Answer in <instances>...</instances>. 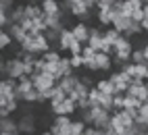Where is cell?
<instances>
[{"label":"cell","mask_w":148,"mask_h":135,"mask_svg":"<svg viewBox=\"0 0 148 135\" xmlns=\"http://www.w3.org/2000/svg\"><path fill=\"white\" fill-rule=\"evenodd\" d=\"M0 69H2V79H21V77H25V62L15 58V56H11L8 60L2 58V62H0Z\"/></svg>","instance_id":"obj_1"},{"label":"cell","mask_w":148,"mask_h":135,"mask_svg":"<svg viewBox=\"0 0 148 135\" xmlns=\"http://www.w3.org/2000/svg\"><path fill=\"white\" fill-rule=\"evenodd\" d=\"M32 81H34V88L38 90V92H46V90H50V88H54V85L58 83L56 81V77H52V75H48V73H42V75H32Z\"/></svg>","instance_id":"obj_2"},{"label":"cell","mask_w":148,"mask_h":135,"mask_svg":"<svg viewBox=\"0 0 148 135\" xmlns=\"http://www.w3.org/2000/svg\"><path fill=\"white\" fill-rule=\"evenodd\" d=\"M17 123H19V133L21 135H34L36 133V117L32 112H23L17 119Z\"/></svg>","instance_id":"obj_3"},{"label":"cell","mask_w":148,"mask_h":135,"mask_svg":"<svg viewBox=\"0 0 148 135\" xmlns=\"http://www.w3.org/2000/svg\"><path fill=\"white\" fill-rule=\"evenodd\" d=\"M90 29H92V25L90 23H82V21H77L73 27H71V31H73V37L79 44L88 46V42H90Z\"/></svg>","instance_id":"obj_4"},{"label":"cell","mask_w":148,"mask_h":135,"mask_svg":"<svg viewBox=\"0 0 148 135\" xmlns=\"http://www.w3.org/2000/svg\"><path fill=\"white\" fill-rule=\"evenodd\" d=\"M77 85H79V75H77V73H75V75H69V77H63V79L58 81V88L67 94V98L75 92Z\"/></svg>","instance_id":"obj_5"},{"label":"cell","mask_w":148,"mask_h":135,"mask_svg":"<svg viewBox=\"0 0 148 135\" xmlns=\"http://www.w3.org/2000/svg\"><path fill=\"white\" fill-rule=\"evenodd\" d=\"M17 88H19V81L17 79H2V81H0V96L13 100L15 94H17Z\"/></svg>","instance_id":"obj_6"},{"label":"cell","mask_w":148,"mask_h":135,"mask_svg":"<svg viewBox=\"0 0 148 135\" xmlns=\"http://www.w3.org/2000/svg\"><path fill=\"white\" fill-rule=\"evenodd\" d=\"M127 94H130V96H136V98L140 100L142 104H144V102H148V88H146V81H138V83L130 85Z\"/></svg>","instance_id":"obj_7"},{"label":"cell","mask_w":148,"mask_h":135,"mask_svg":"<svg viewBox=\"0 0 148 135\" xmlns=\"http://www.w3.org/2000/svg\"><path fill=\"white\" fill-rule=\"evenodd\" d=\"M96 64H98V69H100V73H113V56L111 54H104V52H98L96 54Z\"/></svg>","instance_id":"obj_8"},{"label":"cell","mask_w":148,"mask_h":135,"mask_svg":"<svg viewBox=\"0 0 148 135\" xmlns=\"http://www.w3.org/2000/svg\"><path fill=\"white\" fill-rule=\"evenodd\" d=\"M75 42V37H73V31H71V27L65 31H61V40H58V52H69V48H71V44Z\"/></svg>","instance_id":"obj_9"},{"label":"cell","mask_w":148,"mask_h":135,"mask_svg":"<svg viewBox=\"0 0 148 135\" xmlns=\"http://www.w3.org/2000/svg\"><path fill=\"white\" fill-rule=\"evenodd\" d=\"M44 11H42V4L38 2H27L25 4V19H42Z\"/></svg>","instance_id":"obj_10"},{"label":"cell","mask_w":148,"mask_h":135,"mask_svg":"<svg viewBox=\"0 0 148 135\" xmlns=\"http://www.w3.org/2000/svg\"><path fill=\"white\" fill-rule=\"evenodd\" d=\"M40 4H42L44 15H48V17L63 15V13H61V2H54V0H44V2H40Z\"/></svg>","instance_id":"obj_11"},{"label":"cell","mask_w":148,"mask_h":135,"mask_svg":"<svg viewBox=\"0 0 148 135\" xmlns=\"http://www.w3.org/2000/svg\"><path fill=\"white\" fill-rule=\"evenodd\" d=\"M0 133H19V123L17 119H0Z\"/></svg>","instance_id":"obj_12"},{"label":"cell","mask_w":148,"mask_h":135,"mask_svg":"<svg viewBox=\"0 0 148 135\" xmlns=\"http://www.w3.org/2000/svg\"><path fill=\"white\" fill-rule=\"evenodd\" d=\"M132 27V19H125V17H121V15H117L115 19H113V29H117L121 35L127 31Z\"/></svg>","instance_id":"obj_13"},{"label":"cell","mask_w":148,"mask_h":135,"mask_svg":"<svg viewBox=\"0 0 148 135\" xmlns=\"http://www.w3.org/2000/svg\"><path fill=\"white\" fill-rule=\"evenodd\" d=\"M94 88L100 92V94H106V96H115V88H113V83L108 77H104V79H98Z\"/></svg>","instance_id":"obj_14"},{"label":"cell","mask_w":148,"mask_h":135,"mask_svg":"<svg viewBox=\"0 0 148 135\" xmlns=\"http://www.w3.org/2000/svg\"><path fill=\"white\" fill-rule=\"evenodd\" d=\"M113 50H115V52H127V54H132V52H134V42L121 35V40L113 46Z\"/></svg>","instance_id":"obj_15"},{"label":"cell","mask_w":148,"mask_h":135,"mask_svg":"<svg viewBox=\"0 0 148 135\" xmlns=\"http://www.w3.org/2000/svg\"><path fill=\"white\" fill-rule=\"evenodd\" d=\"M119 40H121V33L117 31V29H113V27L104 29V44H106V46H111V48H113Z\"/></svg>","instance_id":"obj_16"},{"label":"cell","mask_w":148,"mask_h":135,"mask_svg":"<svg viewBox=\"0 0 148 135\" xmlns=\"http://www.w3.org/2000/svg\"><path fill=\"white\" fill-rule=\"evenodd\" d=\"M52 125H56V127L58 129H71V125H73V117H65V114H63V117H54L52 119Z\"/></svg>","instance_id":"obj_17"},{"label":"cell","mask_w":148,"mask_h":135,"mask_svg":"<svg viewBox=\"0 0 148 135\" xmlns=\"http://www.w3.org/2000/svg\"><path fill=\"white\" fill-rule=\"evenodd\" d=\"M44 73L52 75V77H56V81H61V79H63V73H61V64H58V62H46V71H44Z\"/></svg>","instance_id":"obj_18"},{"label":"cell","mask_w":148,"mask_h":135,"mask_svg":"<svg viewBox=\"0 0 148 135\" xmlns=\"http://www.w3.org/2000/svg\"><path fill=\"white\" fill-rule=\"evenodd\" d=\"M23 19H25V4H17V8L11 13V21L15 25V23H23Z\"/></svg>","instance_id":"obj_19"},{"label":"cell","mask_w":148,"mask_h":135,"mask_svg":"<svg viewBox=\"0 0 148 135\" xmlns=\"http://www.w3.org/2000/svg\"><path fill=\"white\" fill-rule=\"evenodd\" d=\"M21 104H40V92H38V90H32V92L23 94Z\"/></svg>","instance_id":"obj_20"},{"label":"cell","mask_w":148,"mask_h":135,"mask_svg":"<svg viewBox=\"0 0 148 135\" xmlns=\"http://www.w3.org/2000/svg\"><path fill=\"white\" fill-rule=\"evenodd\" d=\"M61 73H63V77H69V75H75V71H73V66H71V60H69V56H63L61 58Z\"/></svg>","instance_id":"obj_21"},{"label":"cell","mask_w":148,"mask_h":135,"mask_svg":"<svg viewBox=\"0 0 148 135\" xmlns=\"http://www.w3.org/2000/svg\"><path fill=\"white\" fill-rule=\"evenodd\" d=\"M86 129H88V125L84 123V121H79V119H73V125H71V135H84L86 133Z\"/></svg>","instance_id":"obj_22"},{"label":"cell","mask_w":148,"mask_h":135,"mask_svg":"<svg viewBox=\"0 0 148 135\" xmlns=\"http://www.w3.org/2000/svg\"><path fill=\"white\" fill-rule=\"evenodd\" d=\"M132 62L134 64H146V56H144V50L140 46L138 48H134V52H132ZM148 66V64H146Z\"/></svg>","instance_id":"obj_23"},{"label":"cell","mask_w":148,"mask_h":135,"mask_svg":"<svg viewBox=\"0 0 148 135\" xmlns=\"http://www.w3.org/2000/svg\"><path fill=\"white\" fill-rule=\"evenodd\" d=\"M17 8V4L13 2V0H2V2H0V15H8L11 17V13Z\"/></svg>","instance_id":"obj_24"},{"label":"cell","mask_w":148,"mask_h":135,"mask_svg":"<svg viewBox=\"0 0 148 135\" xmlns=\"http://www.w3.org/2000/svg\"><path fill=\"white\" fill-rule=\"evenodd\" d=\"M142 106V102L136 98V96H130V94H125V104H123V110H127V108H140Z\"/></svg>","instance_id":"obj_25"},{"label":"cell","mask_w":148,"mask_h":135,"mask_svg":"<svg viewBox=\"0 0 148 135\" xmlns=\"http://www.w3.org/2000/svg\"><path fill=\"white\" fill-rule=\"evenodd\" d=\"M42 58H44L46 62H61V58H63V54L58 52V50H48L46 54H42Z\"/></svg>","instance_id":"obj_26"},{"label":"cell","mask_w":148,"mask_h":135,"mask_svg":"<svg viewBox=\"0 0 148 135\" xmlns=\"http://www.w3.org/2000/svg\"><path fill=\"white\" fill-rule=\"evenodd\" d=\"M115 0H96V13H104V11H111Z\"/></svg>","instance_id":"obj_27"},{"label":"cell","mask_w":148,"mask_h":135,"mask_svg":"<svg viewBox=\"0 0 148 135\" xmlns=\"http://www.w3.org/2000/svg\"><path fill=\"white\" fill-rule=\"evenodd\" d=\"M96 50L94 48H90V46H84V52H82V58H84V62H90V60H94L96 58Z\"/></svg>","instance_id":"obj_28"},{"label":"cell","mask_w":148,"mask_h":135,"mask_svg":"<svg viewBox=\"0 0 148 135\" xmlns=\"http://www.w3.org/2000/svg\"><path fill=\"white\" fill-rule=\"evenodd\" d=\"M69 60H71V66H73V71H82V69H84V58H82V54L69 56Z\"/></svg>","instance_id":"obj_29"},{"label":"cell","mask_w":148,"mask_h":135,"mask_svg":"<svg viewBox=\"0 0 148 135\" xmlns=\"http://www.w3.org/2000/svg\"><path fill=\"white\" fill-rule=\"evenodd\" d=\"M13 42H15V40L11 37V33H8V31H2V33H0V48H2V50H6Z\"/></svg>","instance_id":"obj_30"},{"label":"cell","mask_w":148,"mask_h":135,"mask_svg":"<svg viewBox=\"0 0 148 135\" xmlns=\"http://www.w3.org/2000/svg\"><path fill=\"white\" fill-rule=\"evenodd\" d=\"M136 123H148V102H144L140 106V117H138Z\"/></svg>","instance_id":"obj_31"},{"label":"cell","mask_w":148,"mask_h":135,"mask_svg":"<svg viewBox=\"0 0 148 135\" xmlns=\"http://www.w3.org/2000/svg\"><path fill=\"white\" fill-rule=\"evenodd\" d=\"M79 81L86 85V88H90V90H92L94 85H96V81L92 79V75H90V73H84V75H79Z\"/></svg>","instance_id":"obj_32"},{"label":"cell","mask_w":148,"mask_h":135,"mask_svg":"<svg viewBox=\"0 0 148 135\" xmlns=\"http://www.w3.org/2000/svg\"><path fill=\"white\" fill-rule=\"evenodd\" d=\"M19 104H21V102H19L17 98H13V100H8V102H6V106H0V108H6L8 112L13 114V112H17V110H19Z\"/></svg>","instance_id":"obj_33"},{"label":"cell","mask_w":148,"mask_h":135,"mask_svg":"<svg viewBox=\"0 0 148 135\" xmlns=\"http://www.w3.org/2000/svg\"><path fill=\"white\" fill-rule=\"evenodd\" d=\"M100 92H98L96 88H92L90 90V96H88V98H90V102H92V106H98V104H100Z\"/></svg>","instance_id":"obj_34"},{"label":"cell","mask_w":148,"mask_h":135,"mask_svg":"<svg viewBox=\"0 0 148 135\" xmlns=\"http://www.w3.org/2000/svg\"><path fill=\"white\" fill-rule=\"evenodd\" d=\"M84 52V44H79V42H73L71 44V48H69V56H75V54H82Z\"/></svg>","instance_id":"obj_35"},{"label":"cell","mask_w":148,"mask_h":135,"mask_svg":"<svg viewBox=\"0 0 148 135\" xmlns=\"http://www.w3.org/2000/svg\"><path fill=\"white\" fill-rule=\"evenodd\" d=\"M138 135H148V123H136Z\"/></svg>","instance_id":"obj_36"},{"label":"cell","mask_w":148,"mask_h":135,"mask_svg":"<svg viewBox=\"0 0 148 135\" xmlns=\"http://www.w3.org/2000/svg\"><path fill=\"white\" fill-rule=\"evenodd\" d=\"M84 135H96V129L94 127H90V125H88V129H86V133Z\"/></svg>","instance_id":"obj_37"},{"label":"cell","mask_w":148,"mask_h":135,"mask_svg":"<svg viewBox=\"0 0 148 135\" xmlns=\"http://www.w3.org/2000/svg\"><path fill=\"white\" fill-rule=\"evenodd\" d=\"M142 50H144V56H146V64H148V42H144Z\"/></svg>","instance_id":"obj_38"},{"label":"cell","mask_w":148,"mask_h":135,"mask_svg":"<svg viewBox=\"0 0 148 135\" xmlns=\"http://www.w3.org/2000/svg\"><path fill=\"white\" fill-rule=\"evenodd\" d=\"M96 135H108V133H106L104 129H96Z\"/></svg>","instance_id":"obj_39"},{"label":"cell","mask_w":148,"mask_h":135,"mask_svg":"<svg viewBox=\"0 0 148 135\" xmlns=\"http://www.w3.org/2000/svg\"><path fill=\"white\" fill-rule=\"evenodd\" d=\"M0 135H21V133H0Z\"/></svg>","instance_id":"obj_40"},{"label":"cell","mask_w":148,"mask_h":135,"mask_svg":"<svg viewBox=\"0 0 148 135\" xmlns=\"http://www.w3.org/2000/svg\"><path fill=\"white\" fill-rule=\"evenodd\" d=\"M40 135H52V133H50V131H44V133H40Z\"/></svg>","instance_id":"obj_41"}]
</instances>
